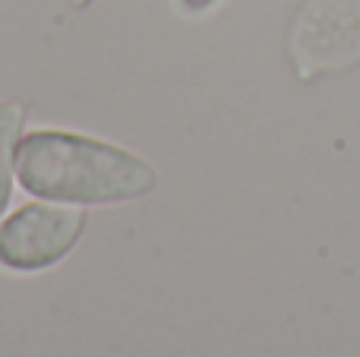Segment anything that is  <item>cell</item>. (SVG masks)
<instances>
[{
    "instance_id": "obj_2",
    "label": "cell",
    "mask_w": 360,
    "mask_h": 357,
    "mask_svg": "<svg viewBox=\"0 0 360 357\" xmlns=\"http://www.w3.org/2000/svg\"><path fill=\"white\" fill-rule=\"evenodd\" d=\"M89 225L82 206L35 200L13 209L0 221V269L16 275H38L76 250Z\"/></svg>"
},
{
    "instance_id": "obj_3",
    "label": "cell",
    "mask_w": 360,
    "mask_h": 357,
    "mask_svg": "<svg viewBox=\"0 0 360 357\" xmlns=\"http://www.w3.org/2000/svg\"><path fill=\"white\" fill-rule=\"evenodd\" d=\"M25 117L29 108L16 98L0 101V221L6 215L13 196V181H16V149L25 133Z\"/></svg>"
},
{
    "instance_id": "obj_5",
    "label": "cell",
    "mask_w": 360,
    "mask_h": 357,
    "mask_svg": "<svg viewBox=\"0 0 360 357\" xmlns=\"http://www.w3.org/2000/svg\"><path fill=\"white\" fill-rule=\"evenodd\" d=\"M70 6H76V10H86V6H92L95 0H67Z\"/></svg>"
},
{
    "instance_id": "obj_4",
    "label": "cell",
    "mask_w": 360,
    "mask_h": 357,
    "mask_svg": "<svg viewBox=\"0 0 360 357\" xmlns=\"http://www.w3.org/2000/svg\"><path fill=\"white\" fill-rule=\"evenodd\" d=\"M221 0H177L180 13H186V16H202V13H209L212 6H218Z\"/></svg>"
},
{
    "instance_id": "obj_1",
    "label": "cell",
    "mask_w": 360,
    "mask_h": 357,
    "mask_svg": "<svg viewBox=\"0 0 360 357\" xmlns=\"http://www.w3.org/2000/svg\"><path fill=\"white\" fill-rule=\"evenodd\" d=\"M16 181L35 200L89 209L143 200L158 187V171L111 139L44 126L19 139Z\"/></svg>"
}]
</instances>
